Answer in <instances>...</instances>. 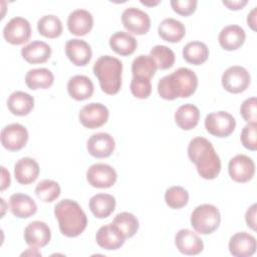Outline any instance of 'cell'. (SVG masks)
I'll list each match as a JSON object with an SVG mask.
<instances>
[{
    "instance_id": "obj_24",
    "label": "cell",
    "mask_w": 257,
    "mask_h": 257,
    "mask_svg": "<svg viewBox=\"0 0 257 257\" xmlns=\"http://www.w3.org/2000/svg\"><path fill=\"white\" fill-rule=\"evenodd\" d=\"M67 91L75 100H85L89 98L94 91V86L90 78L85 75H74L67 82Z\"/></svg>"
},
{
    "instance_id": "obj_29",
    "label": "cell",
    "mask_w": 257,
    "mask_h": 257,
    "mask_svg": "<svg viewBox=\"0 0 257 257\" xmlns=\"http://www.w3.org/2000/svg\"><path fill=\"white\" fill-rule=\"evenodd\" d=\"M109 46L117 54L122 56L131 55L138 46L137 39L127 32L117 31L109 37Z\"/></svg>"
},
{
    "instance_id": "obj_5",
    "label": "cell",
    "mask_w": 257,
    "mask_h": 257,
    "mask_svg": "<svg viewBox=\"0 0 257 257\" xmlns=\"http://www.w3.org/2000/svg\"><path fill=\"white\" fill-rule=\"evenodd\" d=\"M220 223V211L212 204L199 205L191 214V226L202 235L212 234L219 228Z\"/></svg>"
},
{
    "instance_id": "obj_11",
    "label": "cell",
    "mask_w": 257,
    "mask_h": 257,
    "mask_svg": "<svg viewBox=\"0 0 257 257\" xmlns=\"http://www.w3.org/2000/svg\"><path fill=\"white\" fill-rule=\"evenodd\" d=\"M109 116L108 108L100 102H90L82 106L78 118L80 123L87 128H96L103 125Z\"/></svg>"
},
{
    "instance_id": "obj_6",
    "label": "cell",
    "mask_w": 257,
    "mask_h": 257,
    "mask_svg": "<svg viewBox=\"0 0 257 257\" xmlns=\"http://www.w3.org/2000/svg\"><path fill=\"white\" fill-rule=\"evenodd\" d=\"M205 127L212 136L227 138L234 132L236 120L233 115L227 111H214L207 114L205 118Z\"/></svg>"
},
{
    "instance_id": "obj_12",
    "label": "cell",
    "mask_w": 257,
    "mask_h": 257,
    "mask_svg": "<svg viewBox=\"0 0 257 257\" xmlns=\"http://www.w3.org/2000/svg\"><path fill=\"white\" fill-rule=\"evenodd\" d=\"M28 141V131L20 123H11L5 125L1 131V144L10 151H20L25 147Z\"/></svg>"
},
{
    "instance_id": "obj_3",
    "label": "cell",
    "mask_w": 257,
    "mask_h": 257,
    "mask_svg": "<svg viewBox=\"0 0 257 257\" xmlns=\"http://www.w3.org/2000/svg\"><path fill=\"white\" fill-rule=\"evenodd\" d=\"M54 216L61 234L69 238L79 236L87 225L86 214L76 201L70 199H63L55 205Z\"/></svg>"
},
{
    "instance_id": "obj_36",
    "label": "cell",
    "mask_w": 257,
    "mask_h": 257,
    "mask_svg": "<svg viewBox=\"0 0 257 257\" xmlns=\"http://www.w3.org/2000/svg\"><path fill=\"white\" fill-rule=\"evenodd\" d=\"M60 186L53 180H42L35 187L37 198L44 203H51L60 196Z\"/></svg>"
},
{
    "instance_id": "obj_4",
    "label": "cell",
    "mask_w": 257,
    "mask_h": 257,
    "mask_svg": "<svg viewBox=\"0 0 257 257\" xmlns=\"http://www.w3.org/2000/svg\"><path fill=\"white\" fill-rule=\"evenodd\" d=\"M93 73L104 93L113 95L119 91L122 73V63L119 59L110 55L100 56L93 64Z\"/></svg>"
},
{
    "instance_id": "obj_39",
    "label": "cell",
    "mask_w": 257,
    "mask_h": 257,
    "mask_svg": "<svg viewBox=\"0 0 257 257\" xmlns=\"http://www.w3.org/2000/svg\"><path fill=\"white\" fill-rule=\"evenodd\" d=\"M131 91L133 95L140 99L148 98L152 92V84L149 78L134 76L131 81Z\"/></svg>"
},
{
    "instance_id": "obj_35",
    "label": "cell",
    "mask_w": 257,
    "mask_h": 257,
    "mask_svg": "<svg viewBox=\"0 0 257 257\" xmlns=\"http://www.w3.org/2000/svg\"><path fill=\"white\" fill-rule=\"evenodd\" d=\"M112 223L125 239L135 236L139 230V221L137 217L128 212L118 213L114 217Z\"/></svg>"
},
{
    "instance_id": "obj_10",
    "label": "cell",
    "mask_w": 257,
    "mask_h": 257,
    "mask_svg": "<svg viewBox=\"0 0 257 257\" xmlns=\"http://www.w3.org/2000/svg\"><path fill=\"white\" fill-rule=\"evenodd\" d=\"M30 36V23L23 17L11 18L3 28L4 39L13 45H21L27 42Z\"/></svg>"
},
{
    "instance_id": "obj_16",
    "label": "cell",
    "mask_w": 257,
    "mask_h": 257,
    "mask_svg": "<svg viewBox=\"0 0 257 257\" xmlns=\"http://www.w3.org/2000/svg\"><path fill=\"white\" fill-rule=\"evenodd\" d=\"M51 239V231L48 225L42 221L29 223L24 230V241L31 247H44Z\"/></svg>"
},
{
    "instance_id": "obj_9",
    "label": "cell",
    "mask_w": 257,
    "mask_h": 257,
    "mask_svg": "<svg viewBox=\"0 0 257 257\" xmlns=\"http://www.w3.org/2000/svg\"><path fill=\"white\" fill-rule=\"evenodd\" d=\"M121 22L130 33L137 35L146 34L151 28V18L149 14L136 7H128L123 10Z\"/></svg>"
},
{
    "instance_id": "obj_25",
    "label": "cell",
    "mask_w": 257,
    "mask_h": 257,
    "mask_svg": "<svg viewBox=\"0 0 257 257\" xmlns=\"http://www.w3.org/2000/svg\"><path fill=\"white\" fill-rule=\"evenodd\" d=\"M21 55L28 63H44L51 55V48L47 43L36 40L23 46L21 49Z\"/></svg>"
},
{
    "instance_id": "obj_17",
    "label": "cell",
    "mask_w": 257,
    "mask_h": 257,
    "mask_svg": "<svg viewBox=\"0 0 257 257\" xmlns=\"http://www.w3.org/2000/svg\"><path fill=\"white\" fill-rule=\"evenodd\" d=\"M65 54L72 64L76 66H85L91 59L92 51L90 45L86 41L73 38L65 43Z\"/></svg>"
},
{
    "instance_id": "obj_37",
    "label": "cell",
    "mask_w": 257,
    "mask_h": 257,
    "mask_svg": "<svg viewBox=\"0 0 257 257\" xmlns=\"http://www.w3.org/2000/svg\"><path fill=\"white\" fill-rule=\"evenodd\" d=\"M150 55L156 61L158 68L165 70L171 68L175 63L174 51L166 45H156L151 49Z\"/></svg>"
},
{
    "instance_id": "obj_34",
    "label": "cell",
    "mask_w": 257,
    "mask_h": 257,
    "mask_svg": "<svg viewBox=\"0 0 257 257\" xmlns=\"http://www.w3.org/2000/svg\"><path fill=\"white\" fill-rule=\"evenodd\" d=\"M37 30L40 35L46 38H56L62 33L61 20L52 14L42 16L37 22Z\"/></svg>"
},
{
    "instance_id": "obj_46",
    "label": "cell",
    "mask_w": 257,
    "mask_h": 257,
    "mask_svg": "<svg viewBox=\"0 0 257 257\" xmlns=\"http://www.w3.org/2000/svg\"><path fill=\"white\" fill-rule=\"evenodd\" d=\"M256 13H257V7H254L247 16V24L254 31H256Z\"/></svg>"
},
{
    "instance_id": "obj_21",
    "label": "cell",
    "mask_w": 257,
    "mask_h": 257,
    "mask_svg": "<svg viewBox=\"0 0 257 257\" xmlns=\"http://www.w3.org/2000/svg\"><path fill=\"white\" fill-rule=\"evenodd\" d=\"M246 39L244 29L236 24L225 26L219 33L218 41L225 50L232 51L240 48Z\"/></svg>"
},
{
    "instance_id": "obj_13",
    "label": "cell",
    "mask_w": 257,
    "mask_h": 257,
    "mask_svg": "<svg viewBox=\"0 0 257 257\" xmlns=\"http://www.w3.org/2000/svg\"><path fill=\"white\" fill-rule=\"evenodd\" d=\"M228 172L233 181L237 183H246L254 177L255 164L248 156L237 155L229 161Z\"/></svg>"
},
{
    "instance_id": "obj_43",
    "label": "cell",
    "mask_w": 257,
    "mask_h": 257,
    "mask_svg": "<svg viewBox=\"0 0 257 257\" xmlns=\"http://www.w3.org/2000/svg\"><path fill=\"white\" fill-rule=\"evenodd\" d=\"M245 221L249 228L252 230H256V204L251 205L245 214Z\"/></svg>"
},
{
    "instance_id": "obj_38",
    "label": "cell",
    "mask_w": 257,
    "mask_h": 257,
    "mask_svg": "<svg viewBox=\"0 0 257 257\" xmlns=\"http://www.w3.org/2000/svg\"><path fill=\"white\" fill-rule=\"evenodd\" d=\"M166 204L172 209H181L189 202L188 191L180 186H173L166 190L165 193Z\"/></svg>"
},
{
    "instance_id": "obj_18",
    "label": "cell",
    "mask_w": 257,
    "mask_h": 257,
    "mask_svg": "<svg viewBox=\"0 0 257 257\" xmlns=\"http://www.w3.org/2000/svg\"><path fill=\"white\" fill-rule=\"evenodd\" d=\"M229 251L235 257H250L256 252V239L247 232H238L229 240Z\"/></svg>"
},
{
    "instance_id": "obj_28",
    "label": "cell",
    "mask_w": 257,
    "mask_h": 257,
    "mask_svg": "<svg viewBox=\"0 0 257 257\" xmlns=\"http://www.w3.org/2000/svg\"><path fill=\"white\" fill-rule=\"evenodd\" d=\"M116 201L112 195L96 194L89 199V209L98 219L107 218L115 209Z\"/></svg>"
},
{
    "instance_id": "obj_30",
    "label": "cell",
    "mask_w": 257,
    "mask_h": 257,
    "mask_svg": "<svg viewBox=\"0 0 257 257\" xmlns=\"http://www.w3.org/2000/svg\"><path fill=\"white\" fill-rule=\"evenodd\" d=\"M200 119L199 108L191 103H186L178 107L175 112V121L177 125L184 130L190 131L194 128Z\"/></svg>"
},
{
    "instance_id": "obj_40",
    "label": "cell",
    "mask_w": 257,
    "mask_h": 257,
    "mask_svg": "<svg viewBox=\"0 0 257 257\" xmlns=\"http://www.w3.org/2000/svg\"><path fill=\"white\" fill-rule=\"evenodd\" d=\"M242 145L250 151H256L257 149V123H247L240 137Z\"/></svg>"
},
{
    "instance_id": "obj_20",
    "label": "cell",
    "mask_w": 257,
    "mask_h": 257,
    "mask_svg": "<svg viewBox=\"0 0 257 257\" xmlns=\"http://www.w3.org/2000/svg\"><path fill=\"white\" fill-rule=\"evenodd\" d=\"M93 27V17L85 9L73 10L67 18V28L71 34L76 36L86 35Z\"/></svg>"
},
{
    "instance_id": "obj_44",
    "label": "cell",
    "mask_w": 257,
    "mask_h": 257,
    "mask_svg": "<svg viewBox=\"0 0 257 257\" xmlns=\"http://www.w3.org/2000/svg\"><path fill=\"white\" fill-rule=\"evenodd\" d=\"M225 6H227L230 10H240L242 9L247 3V0H236V1H223L222 2Z\"/></svg>"
},
{
    "instance_id": "obj_15",
    "label": "cell",
    "mask_w": 257,
    "mask_h": 257,
    "mask_svg": "<svg viewBox=\"0 0 257 257\" xmlns=\"http://www.w3.org/2000/svg\"><path fill=\"white\" fill-rule=\"evenodd\" d=\"M177 249L184 255H198L204 249L203 240L189 229H181L175 236Z\"/></svg>"
},
{
    "instance_id": "obj_22",
    "label": "cell",
    "mask_w": 257,
    "mask_h": 257,
    "mask_svg": "<svg viewBox=\"0 0 257 257\" xmlns=\"http://www.w3.org/2000/svg\"><path fill=\"white\" fill-rule=\"evenodd\" d=\"M38 163L29 157L19 159L14 165L15 180L21 185H29L33 183L39 175Z\"/></svg>"
},
{
    "instance_id": "obj_26",
    "label": "cell",
    "mask_w": 257,
    "mask_h": 257,
    "mask_svg": "<svg viewBox=\"0 0 257 257\" xmlns=\"http://www.w3.org/2000/svg\"><path fill=\"white\" fill-rule=\"evenodd\" d=\"M7 106L14 115H27L34 107V98L24 91H14L7 99Z\"/></svg>"
},
{
    "instance_id": "obj_2",
    "label": "cell",
    "mask_w": 257,
    "mask_h": 257,
    "mask_svg": "<svg viewBox=\"0 0 257 257\" xmlns=\"http://www.w3.org/2000/svg\"><path fill=\"white\" fill-rule=\"evenodd\" d=\"M197 86L196 73L190 68L180 67L159 80L158 92L162 98L174 100L178 97H190L196 91Z\"/></svg>"
},
{
    "instance_id": "obj_32",
    "label": "cell",
    "mask_w": 257,
    "mask_h": 257,
    "mask_svg": "<svg viewBox=\"0 0 257 257\" xmlns=\"http://www.w3.org/2000/svg\"><path fill=\"white\" fill-rule=\"evenodd\" d=\"M183 57L188 63L201 65L209 57V48L204 42L191 41L184 46Z\"/></svg>"
},
{
    "instance_id": "obj_41",
    "label": "cell",
    "mask_w": 257,
    "mask_h": 257,
    "mask_svg": "<svg viewBox=\"0 0 257 257\" xmlns=\"http://www.w3.org/2000/svg\"><path fill=\"white\" fill-rule=\"evenodd\" d=\"M240 113L247 123H257V100L255 96L246 98L242 102Z\"/></svg>"
},
{
    "instance_id": "obj_14",
    "label": "cell",
    "mask_w": 257,
    "mask_h": 257,
    "mask_svg": "<svg viewBox=\"0 0 257 257\" xmlns=\"http://www.w3.org/2000/svg\"><path fill=\"white\" fill-rule=\"evenodd\" d=\"M114 148V139L107 133L93 134L86 144L88 154L96 159L108 158L113 153Z\"/></svg>"
},
{
    "instance_id": "obj_19",
    "label": "cell",
    "mask_w": 257,
    "mask_h": 257,
    "mask_svg": "<svg viewBox=\"0 0 257 257\" xmlns=\"http://www.w3.org/2000/svg\"><path fill=\"white\" fill-rule=\"evenodd\" d=\"M95 241L99 247L105 250H117L123 245L125 238L111 222L97 230Z\"/></svg>"
},
{
    "instance_id": "obj_8",
    "label": "cell",
    "mask_w": 257,
    "mask_h": 257,
    "mask_svg": "<svg viewBox=\"0 0 257 257\" xmlns=\"http://www.w3.org/2000/svg\"><path fill=\"white\" fill-rule=\"evenodd\" d=\"M117 179L115 170L103 163L91 165L86 172V180L90 186L97 189H107L114 185Z\"/></svg>"
},
{
    "instance_id": "obj_42",
    "label": "cell",
    "mask_w": 257,
    "mask_h": 257,
    "mask_svg": "<svg viewBox=\"0 0 257 257\" xmlns=\"http://www.w3.org/2000/svg\"><path fill=\"white\" fill-rule=\"evenodd\" d=\"M197 0H172L171 6L173 10L181 16H189L197 9Z\"/></svg>"
},
{
    "instance_id": "obj_45",
    "label": "cell",
    "mask_w": 257,
    "mask_h": 257,
    "mask_svg": "<svg viewBox=\"0 0 257 257\" xmlns=\"http://www.w3.org/2000/svg\"><path fill=\"white\" fill-rule=\"evenodd\" d=\"M1 171H2L1 191H4L6 188H8V187L10 186L11 180H10V174H9V172H8L4 167H1Z\"/></svg>"
},
{
    "instance_id": "obj_47",
    "label": "cell",
    "mask_w": 257,
    "mask_h": 257,
    "mask_svg": "<svg viewBox=\"0 0 257 257\" xmlns=\"http://www.w3.org/2000/svg\"><path fill=\"white\" fill-rule=\"evenodd\" d=\"M28 254H29V255H33V256H41V253L38 252L35 247L32 248L31 246H30V248H28L27 251H25V252L22 253V255H28Z\"/></svg>"
},
{
    "instance_id": "obj_7",
    "label": "cell",
    "mask_w": 257,
    "mask_h": 257,
    "mask_svg": "<svg viewBox=\"0 0 257 257\" xmlns=\"http://www.w3.org/2000/svg\"><path fill=\"white\" fill-rule=\"evenodd\" d=\"M250 74L246 68L239 65L228 67L222 75L223 87L231 93H240L247 89L250 84Z\"/></svg>"
},
{
    "instance_id": "obj_23",
    "label": "cell",
    "mask_w": 257,
    "mask_h": 257,
    "mask_svg": "<svg viewBox=\"0 0 257 257\" xmlns=\"http://www.w3.org/2000/svg\"><path fill=\"white\" fill-rule=\"evenodd\" d=\"M9 206L12 214L19 219H27L37 211L36 203L28 195L15 193L9 199Z\"/></svg>"
},
{
    "instance_id": "obj_33",
    "label": "cell",
    "mask_w": 257,
    "mask_h": 257,
    "mask_svg": "<svg viewBox=\"0 0 257 257\" xmlns=\"http://www.w3.org/2000/svg\"><path fill=\"white\" fill-rule=\"evenodd\" d=\"M158 65L151 55H139L132 63V72L136 77L151 79L157 72Z\"/></svg>"
},
{
    "instance_id": "obj_1",
    "label": "cell",
    "mask_w": 257,
    "mask_h": 257,
    "mask_svg": "<svg viewBox=\"0 0 257 257\" xmlns=\"http://www.w3.org/2000/svg\"><path fill=\"white\" fill-rule=\"evenodd\" d=\"M188 156L196 165L198 174L205 180L217 178L221 172V160L213 145L203 137H196L189 143Z\"/></svg>"
},
{
    "instance_id": "obj_27",
    "label": "cell",
    "mask_w": 257,
    "mask_h": 257,
    "mask_svg": "<svg viewBox=\"0 0 257 257\" xmlns=\"http://www.w3.org/2000/svg\"><path fill=\"white\" fill-rule=\"evenodd\" d=\"M158 33L163 40L176 43L183 39L186 34V28L181 21L175 18H166L159 24Z\"/></svg>"
},
{
    "instance_id": "obj_48",
    "label": "cell",
    "mask_w": 257,
    "mask_h": 257,
    "mask_svg": "<svg viewBox=\"0 0 257 257\" xmlns=\"http://www.w3.org/2000/svg\"><path fill=\"white\" fill-rule=\"evenodd\" d=\"M141 3L146 6H156L160 3V1H144V0H142Z\"/></svg>"
},
{
    "instance_id": "obj_31",
    "label": "cell",
    "mask_w": 257,
    "mask_h": 257,
    "mask_svg": "<svg viewBox=\"0 0 257 257\" xmlns=\"http://www.w3.org/2000/svg\"><path fill=\"white\" fill-rule=\"evenodd\" d=\"M54 75L47 68H33L25 75V83L30 89H46L53 84Z\"/></svg>"
}]
</instances>
